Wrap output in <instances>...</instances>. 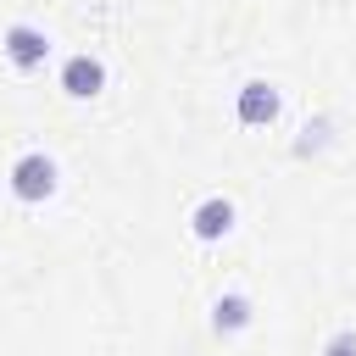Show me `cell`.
<instances>
[{
  "label": "cell",
  "mask_w": 356,
  "mask_h": 356,
  "mask_svg": "<svg viewBox=\"0 0 356 356\" xmlns=\"http://www.w3.org/2000/svg\"><path fill=\"white\" fill-rule=\"evenodd\" d=\"M6 61H11L17 72H39V67L50 61V33H44L39 22H11V28H6Z\"/></svg>",
  "instance_id": "2"
},
{
  "label": "cell",
  "mask_w": 356,
  "mask_h": 356,
  "mask_svg": "<svg viewBox=\"0 0 356 356\" xmlns=\"http://www.w3.org/2000/svg\"><path fill=\"white\" fill-rule=\"evenodd\" d=\"M323 356H356V328H350V323L334 328V334L323 339Z\"/></svg>",
  "instance_id": "7"
},
{
  "label": "cell",
  "mask_w": 356,
  "mask_h": 356,
  "mask_svg": "<svg viewBox=\"0 0 356 356\" xmlns=\"http://www.w3.org/2000/svg\"><path fill=\"white\" fill-rule=\"evenodd\" d=\"M189 228H195V239H222V234H234V200H228V195H206V200L189 211Z\"/></svg>",
  "instance_id": "4"
},
{
  "label": "cell",
  "mask_w": 356,
  "mask_h": 356,
  "mask_svg": "<svg viewBox=\"0 0 356 356\" xmlns=\"http://www.w3.org/2000/svg\"><path fill=\"white\" fill-rule=\"evenodd\" d=\"M278 117V89L273 83H245L239 89V122H250V128H261V122H273Z\"/></svg>",
  "instance_id": "5"
},
{
  "label": "cell",
  "mask_w": 356,
  "mask_h": 356,
  "mask_svg": "<svg viewBox=\"0 0 356 356\" xmlns=\"http://www.w3.org/2000/svg\"><path fill=\"white\" fill-rule=\"evenodd\" d=\"M61 89H67L72 100H95V95L106 89V61L89 56V50L67 56V67H61Z\"/></svg>",
  "instance_id": "3"
},
{
  "label": "cell",
  "mask_w": 356,
  "mask_h": 356,
  "mask_svg": "<svg viewBox=\"0 0 356 356\" xmlns=\"http://www.w3.org/2000/svg\"><path fill=\"white\" fill-rule=\"evenodd\" d=\"M56 184H61L56 156H44V150H22V156L11 161V195H17V200L39 206V200H50V195H56Z\"/></svg>",
  "instance_id": "1"
},
{
  "label": "cell",
  "mask_w": 356,
  "mask_h": 356,
  "mask_svg": "<svg viewBox=\"0 0 356 356\" xmlns=\"http://www.w3.org/2000/svg\"><path fill=\"white\" fill-rule=\"evenodd\" d=\"M245 323H250V300H245L239 289L217 295V306H211V328H217V334H239Z\"/></svg>",
  "instance_id": "6"
}]
</instances>
